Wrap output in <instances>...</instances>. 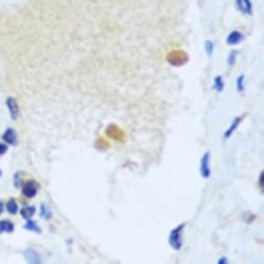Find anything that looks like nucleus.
<instances>
[{
    "instance_id": "1",
    "label": "nucleus",
    "mask_w": 264,
    "mask_h": 264,
    "mask_svg": "<svg viewBox=\"0 0 264 264\" xmlns=\"http://www.w3.org/2000/svg\"><path fill=\"white\" fill-rule=\"evenodd\" d=\"M186 227V223H181L174 229L170 230L168 236V245L174 251H180L183 247V230Z\"/></svg>"
},
{
    "instance_id": "2",
    "label": "nucleus",
    "mask_w": 264,
    "mask_h": 264,
    "mask_svg": "<svg viewBox=\"0 0 264 264\" xmlns=\"http://www.w3.org/2000/svg\"><path fill=\"white\" fill-rule=\"evenodd\" d=\"M167 61H168L169 65L174 66V67H180V66H184L189 61V55L186 51L175 49V50H172L167 55Z\"/></svg>"
},
{
    "instance_id": "3",
    "label": "nucleus",
    "mask_w": 264,
    "mask_h": 264,
    "mask_svg": "<svg viewBox=\"0 0 264 264\" xmlns=\"http://www.w3.org/2000/svg\"><path fill=\"white\" fill-rule=\"evenodd\" d=\"M20 189L22 196L27 200H31L34 199V197L38 195V192H39V184H38L34 179H29L23 181Z\"/></svg>"
},
{
    "instance_id": "4",
    "label": "nucleus",
    "mask_w": 264,
    "mask_h": 264,
    "mask_svg": "<svg viewBox=\"0 0 264 264\" xmlns=\"http://www.w3.org/2000/svg\"><path fill=\"white\" fill-rule=\"evenodd\" d=\"M210 161H211V152H205L202 155V157L200 159V174L203 179H210L211 178V166H210Z\"/></svg>"
},
{
    "instance_id": "5",
    "label": "nucleus",
    "mask_w": 264,
    "mask_h": 264,
    "mask_svg": "<svg viewBox=\"0 0 264 264\" xmlns=\"http://www.w3.org/2000/svg\"><path fill=\"white\" fill-rule=\"evenodd\" d=\"M5 105H6L7 111H9L10 118L12 121H17L20 117V106H18L17 100H16L13 96H7L6 100H5Z\"/></svg>"
},
{
    "instance_id": "6",
    "label": "nucleus",
    "mask_w": 264,
    "mask_h": 264,
    "mask_svg": "<svg viewBox=\"0 0 264 264\" xmlns=\"http://www.w3.org/2000/svg\"><path fill=\"white\" fill-rule=\"evenodd\" d=\"M1 140L9 146H17L18 145V135L13 128L7 127L1 135Z\"/></svg>"
},
{
    "instance_id": "7",
    "label": "nucleus",
    "mask_w": 264,
    "mask_h": 264,
    "mask_svg": "<svg viewBox=\"0 0 264 264\" xmlns=\"http://www.w3.org/2000/svg\"><path fill=\"white\" fill-rule=\"evenodd\" d=\"M236 9L246 16H251L254 13V5L251 0H234Z\"/></svg>"
},
{
    "instance_id": "8",
    "label": "nucleus",
    "mask_w": 264,
    "mask_h": 264,
    "mask_svg": "<svg viewBox=\"0 0 264 264\" xmlns=\"http://www.w3.org/2000/svg\"><path fill=\"white\" fill-rule=\"evenodd\" d=\"M23 257L24 260L31 264H39L42 263V256L39 255V252L37 250L28 247L23 251Z\"/></svg>"
},
{
    "instance_id": "9",
    "label": "nucleus",
    "mask_w": 264,
    "mask_h": 264,
    "mask_svg": "<svg viewBox=\"0 0 264 264\" xmlns=\"http://www.w3.org/2000/svg\"><path fill=\"white\" fill-rule=\"evenodd\" d=\"M244 34L241 33L240 31H232L229 33V34L227 35V39H225V42H227L228 45L230 46H235V45H239L241 42L244 40Z\"/></svg>"
},
{
    "instance_id": "10",
    "label": "nucleus",
    "mask_w": 264,
    "mask_h": 264,
    "mask_svg": "<svg viewBox=\"0 0 264 264\" xmlns=\"http://www.w3.org/2000/svg\"><path fill=\"white\" fill-rule=\"evenodd\" d=\"M106 134L109 135L111 139L117 140V141H122L123 140V131L116 125H110L109 127L106 128Z\"/></svg>"
},
{
    "instance_id": "11",
    "label": "nucleus",
    "mask_w": 264,
    "mask_h": 264,
    "mask_svg": "<svg viewBox=\"0 0 264 264\" xmlns=\"http://www.w3.org/2000/svg\"><path fill=\"white\" fill-rule=\"evenodd\" d=\"M18 213H20L22 219H24V221H27V219H32L33 217L35 216V213H37V207L33 205H24L23 207L20 208Z\"/></svg>"
},
{
    "instance_id": "12",
    "label": "nucleus",
    "mask_w": 264,
    "mask_h": 264,
    "mask_svg": "<svg viewBox=\"0 0 264 264\" xmlns=\"http://www.w3.org/2000/svg\"><path fill=\"white\" fill-rule=\"evenodd\" d=\"M243 120H244V117H243V116L236 117L235 120L233 121L232 125H230V127L228 128L227 131L224 132V134H223V139H224V140H228V139H229V137L232 136L234 133H235V131L239 128V126L241 125V122H243Z\"/></svg>"
},
{
    "instance_id": "13",
    "label": "nucleus",
    "mask_w": 264,
    "mask_h": 264,
    "mask_svg": "<svg viewBox=\"0 0 264 264\" xmlns=\"http://www.w3.org/2000/svg\"><path fill=\"white\" fill-rule=\"evenodd\" d=\"M39 217L44 221H50L53 218V210H51L50 206L48 203L42 202L39 206Z\"/></svg>"
},
{
    "instance_id": "14",
    "label": "nucleus",
    "mask_w": 264,
    "mask_h": 264,
    "mask_svg": "<svg viewBox=\"0 0 264 264\" xmlns=\"http://www.w3.org/2000/svg\"><path fill=\"white\" fill-rule=\"evenodd\" d=\"M5 211L10 214V216H16L20 211V205L16 201V199H9L5 203Z\"/></svg>"
},
{
    "instance_id": "15",
    "label": "nucleus",
    "mask_w": 264,
    "mask_h": 264,
    "mask_svg": "<svg viewBox=\"0 0 264 264\" xmlns=\"http://www.w3.org/2000/svg\"><path fill=\"white\" fill-rule=\"evenodd\" d=\"M23 229L27 230V232H31V233L42 234V228L39 227V224H38L37 222L33 221V219H27V221H24Z\"/></svg>"
},
{
    "instance_id": "16",
    "label": "nucleus",
    "mask_w": 264,
    "mask_h": 264,
    "mask_svg": "<svg viewBox=\"0 0 264 264\" xmlns=\"http://www.w3.org/2000/svg\"><path fill=\"white\" fill-rule=\"evenodd\" d=\"M15 232V224L9 219L0 221V234H12Z\"/></svg>"
},
{
    "instance_id": "17",
    "label": "nucleus",
    "mask_w": 264,
    "mask_h": 264,
    "mask_svg": "<svg viewBox=\"0 0 264 264\" xmlns=\"http://www.w3.org/2000/svg\"><path fill=\"white\" fill-rule=\"evenodd\" d=\"M225 88L224 79H223L222 76H216L213 78V89L216 90L217 93H222Z\"/></svg>"
},
{
    "instance_id": "18",
    "label": "nucleus",
    "mask_w": 264,
    "mask_h": 264,
    "mask_svg": "<svg viewBox=\"0 0 264 264\" xmlns=\"http://www.w3.org/2000/svg\"><path fill=\"white\" fill-rule=\"evenodd\" d=\"M245 88H246V77H245V74H240L236 78V90L239 93H243Z\"/></svg>"
},
{
    "instance_id": "19",
    "label": "nucleus",
    "mask_w": 264,
    "mask_h": 264,
    "mask_svg": "<svg viewBox=\"0 0 264 264\" xmlns=\"http://www.w3.org/2000/svg\"><path fill=\"white\" fill-rule=\"evenodd\" d=\"M238 55L239 53L236 50H232L228 55V59H227V64L229 67H233L234 65L236 64V60H238Z\"/></svg>"
},
{
    "instance_id": "20",
    "label": "nucleus",
    "mask_w": 264,
    "mask_h": 264,
    "mask_svg": "<svg viewBox=\"0 0 264 264\" xmlns=\"http://www.w3.org/2000/svg\"><path fill=\"white\" fill-rule=\"evenodd\" d=\"M203 46H205V53L207 56H212L213 55V51H214V44L212 40L207 39L205 40V43H203Z\"/></svg>"
},
{
    "instance_id": "21",
    "label": "nucleus",
    "mask_w": 264,
    "mask_h": 264,
    "mask_svg": "<svg viewBox=\"0 0 264 264\" xmlns=\"http://www.w3.org/2000/svg\"><path fill=\"white\" fill-rule=\"evenodd\" d=\"M22 183H23V180H22V174L20 172H16L15 174H13V178H12L13 186H15L16 189H20Z\"/></svg>"
},
{
    "instance_id": "22",
    "label": "nucleus",
    "mask_w": 264,
    "mask_h": 264,
    "mask_svg": "<svg viewBox=\"0 0 264 264\" xmlns=\"http://www.w3.org/2000/svg\"><path fill=\"white\" fill-rule=\"evenodd\" d=\"M243 218L246 223H252L256 218H257V217H256V214H252V213H250V212H246V213H244Z\"/></svg>"
},
{
    "instance_id": "23",
    "label": "nucleus",
    "mask_w": 264,
    "mask_h": 264,
    "mask_svg": "<svg viewBox=\"0 0 264 264\" xmlns=\"http://www.w3.org/2000/svg\"><path fill=\"white\" fill-rule=\"evenodd\" d=\"M9 151V145H6L5 142L0 141V156L5 155Z\"/></svg>"
},
{
    "instance_id": "24",
    "label": "nucleus",
    "mask_w": 264,
    "mask_h": 264,
    "mask_svg": "<svg viewBox=\"0 0 264 264\" xmlns=\"http://www.w3.org/2000/svg\"><path fill=\"white\" fill-rule=\"evenodd\" d=\"M263 179H264V172L262 170V172L260 173V178H258V185H260V189L262 191H263V189H264V185H263L264 181H263Z\"/></svg>"
},
{
    "instance_id": "25",
    "label": "nucleus",
    "mask_w": 264,
    "mask_h": 264,
    "mask_svg": "<svg viewBox=\"0 0 264 264\" xmlns=\"http://www.w3.org/2000/svg\"><path fill=\"white\" fill-rule=\"evenodd\" d=\"M217 263H218V264H228V263H229V260H228L227 257H224V256H223V257H221L218 261H217Z\"/></svg>"
},
{
    "instance_id": "26",
    "label": "nucleus",
    "mask_w": 264,
    "mask_h": 264,
    "mask_svg": "<svg viewBox=\"0 0 264 264\" xmlns=\"http://www.w3.org/2000/svg\"><path fill=\"white\" fill-rule=\"evenodd\" d=\"M4 211H5V203L2 202V201H0V214L4 213Z\"/></svg>"
},
{
    "instance_id": "27",
    "label": "nucleus",
    "mask_w": 264,
    "mask_h": 264,
    "mask_svg": "<svg viewBox=\"0 0 264 264\" xmlns=\"http://www.w3.org/2000/svg\"><path fill=\"white\" fill-rule=\"evenodd\" d=\"M1 175H2V170L1 168H0V178H1Z\"/></svg>"
}]
</instances>
